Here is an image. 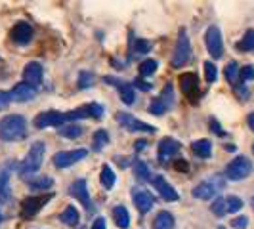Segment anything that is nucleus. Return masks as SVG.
Segmentation results:
<instances>
[{
  "instance_id": "nucleus-1",
  "label": "nucleus",
  "mask_w": 254,
  "mask_h": 229,
  "mask_svg": "<svg viewBox=\"0 0 254 229\" xmlns=\"http://www.w3.org/2000/svg\"><path fill=\"white\" fill-rule=\"evenodd\" d=\"M44 153H46V143L44 141H35L29 147V153L25 155L23 163L19 166V178L21 179L35 178V174H37L38 170H40V166H42Z\"/></svg>"
},
{
  "instance_id": "nucleus-2",
  "label": "nucleus",
  "mask_w": 254,
  "mask_h": 229,
  "mask_svg": "<svg viewBox=\"0 0 254 229\" xmlns=\"http://www.w3.org/2000/svg\"><path fill=\"white\" fill-rule=\"evenodd\" d=\"M27 134V120L21 114H8L0 120V140L17 141L23 140Z\"/></svg>"
},
{
  "instance_id": "nucleus-3",
  "label": "nucleus",
  "mask_w": 254,
  "mask_h": 229,
  "mask_svg": "<svg viewBox=\"0 0 254 229\" xmlns=\"http://www.w3.org/2000/svg\"><path fill=\"white\" fill-rule=\"evenodd\" d=\"M191 57V42L188 38V33L182 29L178 35V40H176V46H174V52H172V59H170V65L172 69H182L184 65L190 61Z\"/></svg>"
},
{
  "instance_id": "nucleus-4",
  "label": "nucleus",
  "mask_w": 254,
  "mask_h": 229,
  "mask_svg": "<svg viewBox=\"0 0 254 229\" xmlns=\"http://www.w3.org/2000/svg\"><path fill=\"white\" fill-rule=\"evenodd\" d=\"M226 187V179L222 176H212L206 181H201L195 189H193V197L201 199V201H210L212 197H216L220 191Z\"/></svg>"
},
{
  "instance_id": "nucleus-5",
  "label": "nucleus",
  "mask_w": 254,
  "mask_h": 229,
  "mask_svg": "<svg viewBox=\"0 0 254 229\" xmlns=\"http://www.w3.org/2000/svg\"><path fill=\"white\" fill-rule=\"evenodd\" d=\"M253 172V163L247 157H235L228 166H226V178L229 181H241V179L249 178Z\"/></svg>"
},
{
  "instance_id": "nucleus-6",
  "label": "nucleus",
  "mask_w": 254,
  "mask_h": 229,
  "mask_svg": "<svg viewBox=\"0 0 254 229\" xmlns=\"http://www.w3.org/2000/svg\"><path fill=\"white\" fill-rule=\"evenodd\" d=\"M117 122L125 128V130H128V132H143V134H155L157 132L155 126L143 122V120H138L134 114L125 113V111L123 113H117Z\"/></svg>"
},
{
  "instance_id": "nucleus-7",
  "label": "nucleus",
  "mask_w": 254,
  "mask_h": 229,
  "mask_svg": "<svg viewBox=\"0 0 254 229\" xmlns=\"http://www.w3.org/2000/svg\"><path fill=\"white\" fill-rule=\"evenodd\" d=\"M105 109H103L100 103H88V105H82L78 109H73V111H67L65 116H67V122H75L78 118H102Z\"/></svg>"
},
{
  "instance_id": "nucleus-8",
  "label": "nucleus",
  "mask_w": 254,
  "mask_h": 229,
  "mask_svg": "<svg viewBox=\"0 0 254 229\" xmlns=\"http://www.w3.org/2000/svg\"><path fill=\"white\" fill-rule=\"evenodd\" d=\"M204 42H206V50L208 54L214 57V59H220L224 56V40H222V33L216 25L208 27L206 29V35H204Z\"/></svg>"
},
{
  "instance_id": "nucleus-9",
  "label": "nucleus",
  "mask_w": 254,
  "mask_h": 229,
  "mask_svg": "<svg viewBox=\"0 0 254 229\" xmlns=\"http://www.w3.org/2000/svg\"><path fill=\"white\" fill-rule=\"evenodd\" d=\"M33 124L38 130H44V128H50V126L60 128L64 126V124H67V116H65V113H60V111H44V113L35 116Z\"/></svg>"
},
{
  "instance_id": "nucleus-10",
  "label": "nucleus",
  "mask_w": 254,
  "mask_h": 229,
  "mask_svg": "<svg viewBox=\"0 0 254 229\" xmlns=\"http://www.w3.org/2000/svg\"><path fill=\"white\" fill-rule=\"evenodd\" d=\"M69 195L71 197H75L78 203L82 204L88 212H92L96 206L92 203V199H90V191H88V183H86V179H76L73 181L71 185H69Z\"/></svg>"
},
{
  "instance_id": "nucleus-11",
  "label": "nucleus",
  "mask_w": 254,
  "mask_h": 229,
  "mask_svg": "<svg viewBox=\"0 0 254 229\" xmlns=\"http://www.w3.org/2000/svg\"><path fill=\"white\" fill-rule=\"evenodd\" d=\"M107 84H111L115 88L119 90V94H121V100L125 105H132V103L136 102V90H134V84H130L127 80H123V78H117V76H105L103 78Z\"/></svg>"
},
{
  "instance_id": "nucleus-12",
  "label": "nucleus",
  "mask_w": 254,
  "mask_h": 229,
  "mask_svg": "<svg viewBox=\"0 0 254 229\" xmlns=\"http://www.w3.org/2000/svg\"><path fill=\"white\" fill-rule=\"evenodd\" d=\"M88 155L86 149H75V151H58L52 161H54V166L56 168H67V166H73L76 165L78 161H82L84 157Z\"/></svg>"
},
{
  "instance_id": "nucleus-13",
  "label": "nucleus",
  "mask_w": 254,
  "mask_h": 229,
  "mask_svg": "<svg viewBox=\"0 0 254 229\" xmlns=\"http://www.w3.org/2000/svg\"><path fill=\"white\" fill-rule=\"evenodd\" d=\"M180 88H182V94L191 103H195L197 98H199V76L195 75V73H184V75H180Z\"/></svg>"
},
{
  "instance_id": "nucleus-14",
  "label": "nucleus",
  "mask_w": 254,
  "mask_h": 229,
  "mask_svg": "<svg viewBox=\"0 0 254 229\" xmlns=\"http://www.w3.org/2000/svg\"><path fill=\"white\" fill-rule=\"evenodd\" d=\"M52 199V195H38V197H27L25 201L21 203V218L29 220L37 214L38 210L44 206Z\"/></svg>"
},
{
  "instance_id": "nucleus-15",
  "label": "nucleus",
  "mask_w": 254,
  "mask_h": 229,
  "mask_svg": "<svg viewBox=\"0 0 254 229\" xmlns=\"http://www.w3.org/2000/svg\"><path fill=\"white\" fill-rule=\"evenodd\" d=\"M132 201L136 204V208L140 210V214H147L153 206H155V203H157L151 193L141 189V187H134L132 189Z\"/></svg>"
},
{
  "instance_id": "nucleus-16",
  "label": "nucleus",
  "mask_w": 254,
  "mask_h": 229,
  "mask_svg": "<svg viewBox=\"0 0 254 229\" xmlns=\"http://www.w3.org/2000/svg\"><path fill=\"white\" fill-rule=\"evenodd\" d=\"M151 185L155 187V191H159V195L165 199L166 203H174V201H178V193H176V189L166 181L163 176H153L151 179Z\"/></svg>"
},
{
  "instance_id": "nucleus-17",
  "label": "nucleus",
  "mask_w": 254,
  "mask_h": 229,
  "mask_svg": "<svg viewBox=\"0 0 254 229\" xmlns=\"http://www.w3.org/2000/svg\"><path fill=\"white\" fill-rule=\"evenodd\" d=\"M10 178H12V163H8V165L0 168V203L2 204L10 203V199H12Z\"/></svg>"
},
{
  "instance_id": "nucleus-18",
  "label": "nucleus",
  "mask_w": 254,
  "mask_h": 229,
  "mask_svg": "<svg viewBox=\"0 0 254 229\" xmlns=\"http://www.w3.org/2000/svg\"><path fill=\"white\" fill-rule=\"evenodd\" d=\"M178 151H180L178 140H174V138H163V140L159 141L157 159H159V163H166V161H170Z\"/></svg>"
},
{
  "instance_id": "nucleus-19",
  "label": "nucleus",
  "mask_w": 254,
  "mask_h": 229,
  "mask_svg": "<svg viewBox=\"0 0 254 229\" xmlns=\"http://www.w3.org/2000/svg\"><path fill=\"white\" fill-rule=\"evenodd\" d=\"M23 82L37 90L42 84V65L37 63V61L27 63L25 69H23Z\"/></svg>"
},
{
  "instance_id": "nucleus-20",
  "label": "nucleus",
  "mask_w": 254,
  "mask_h": 229,
  "mask_svg": "<svg viewBox=\"0 0 254 229\" xmlns=\"http://www.w3.org/2000/svg\"><path fill=\"white\" fill-rule=\"evenodd\" d=\"M12 40L15 42V44H19V46H27L31 40H33V27L29 25V23H25V21H19L17 25L12 29Z\"/></svg>"
},
{
  "instance_id": "nucleus-21",
  "label": "nucleus",
  "mask_w": 254,
  "mask_h": 229,
  "mask_svg": "<svg viewBox=\"0 0 254 229\" xmlns=\"http://www.w3.org/2000/svg\"><path fill=\"white\" fill-rule=\"evenodd\" d=\"M10 96H12V102H17V103L33 102V100L37 98V90L31 88L25 82H19V84H15V86L10 90Z\"/></svg>"
},
{
  "instance_id": "nucleus-22",
  "label": "nucleus",
  "mask_w": 254,
  "mask_h": 229,
  "mask_svg": "<svg viewBox=\"0 0 254 229\" xmlns=\"http://www.w3.org/2000/svg\"><path fill=\"white\" fill-rule=\"evenodd\" d=\"M58 134L67 138V140H78V138L84 134V128L75 124V122H67V124L58 128Z\"/></svg>"
},
{
  "instance_id": "nucleus-23",
  "label": "nucleus",
  "mask_w": 254,
  "mask_h": 229,
  "mask_svg": "<svg viewBox=\"0 0 254 229\" xmlns=\"http://www.w3.org/2000/svg\"><path fill=\"white\" fill-rule=\"evenodd\" d=\"M113 220H115V224H117V228H121V229L130 228V214H128V210L123 204H117L113 208Z\"/></svg>"
},
{
  "instance_id": "nucleus-24",
  "label": "nucleus",
  "mask_w": 254,
  "mask_h": 229,
  "mask_svg": "<svg viewBox=\"0 0 254 229\" xmlns=\"http://www.w3.org/2000/svg\"><path fill=\"white\" fill-rule=\"evenodd\" d=\"M153 229H174V216L168 210H161L155 222H153Z\"/></svg>"
},
{
  "instance_id": "nucleus-25",
  "label": "nucleus",
  "mask_w": 254,
  "mask_h": 229,
  "mask_svg": "<svg viewBox=\"0 0 254 229\" xmlns=\"http://www.w3.org/2000/svg\"><path fill=\"white\" fill-rule=\"evenodd\" d=\"M60 222L65 224V226H69V228H76L78 222H80V214H78V210H76L75 206H67L64 212L60 214Z\"/></svg>"
},
{
  "instance_id": "nucleus-26",
  "label": "nucleus",
  "mask_w": 254,
  "mask_h": 229,
  "mask_svg": "<svg viewBox=\"0 0 254 229\" xmlns=\"http://www.w3.org/2000/svg\"><path fill=\"white\" fill-rule=\"evenodd\" d=\"M191 149H193V153H195L197 157L208 159V157L212 155V143L208 140H197L191 143Z\"/></svg>"
},
{
  "instance_id": "nucleus-27",
  "label": "nucleus",
  "mask_w": 254,
  "mask_h": 229,
  "mask_svg": "<svg viewBox=\"0 0 254 229\" xmlns=\"http://www.w3.org/2000/svg\"><path fill=\"white\" fill-rule=\"evenodd\" d=\"M107 143H109V134H107V130H96V132H94V138H92V149H94V151H102Z\"/></svg>"
},
{
  "instance_id": "nucleus-28",
  "label": "nucleus",
  "mask_w": 254,
  "mask_h": 229,
  "mask_svg": "<svg viewBox=\"0 0 254 229\" xmlns=\"http://www.w3.org/2000/svg\"><path fill=\"white\" fill-rule=\"evenodd\" d=\"M54 185V179L50 176H38V178H31L29 179V187L35 191H44V189H50Z\"/></svg>"
},
{
  "instance_id": "nucleus-29",
  "label": "nucleus",
  "mask_w": 254,
  "mask_h": 229,
  "mask_svg": "<svg viewBox=\"0 0 254 229\" xmlns=\"http://www.w3.org/2000/svg\"><path fill=\"white\" fill-rule=\"evenodd\" d=\"M100 183H102L105 189H113L115 185V172L111 170L109 165L102 166V172H100Z\"/></svg>"
},
{
  "instance_id": "nucleus-30",
  "label": "nucleus",
  "mask_w": 254,
  "mask_h": 229,
  "mask_svg": "<svg viewBox=\"0 0 254 229\" xmlns=\"http://www.w3.org/2000/svg\"><path fill=\"white\" fill-rule=\"evenodd\" d=\"M134 176L140 181H151L153 179L151 172H149V166L145 165L143 161H136L134 163Z\"/></svg>"
},
{
  "instance_id": "nucleus-31",
  "label": "nucleus",
  "mask_w": 254,
  "mask_h": 229,
  "mask_svg": "<svg viewBox=\"0 0 254 229\" xmlns=\"http://www.w3.org/2000/svg\"><path fill=\"white\" fill-rule=\"evenodd\" d=\"M239 73H241V69L235 61H229L226 65V78L231 86H239Z\"/></svg>"
},
{
  "instance_id": "nucleus-32",
  "label": "nucleus",
  "mask_w": 254,
  "mask_h": 229,
  "mask_svg": "<svg viewBox=\"0 0 254 229\" xmlns=\"http://www.w3.org/2000/svg\"><path fill=\"white\" fill-rule=\"evenodd\" d=\"M237 48L243 52H251L254 50V29H249L245 35H243V40H239Z\"/></svg>"
},
{
  "instance_id": "nucleus-33",
  "label": "nucleus",
  "mask_w": 254,
  "mask_h": 229,
  "mask_svg": "<svg viewBox=\"0 0 254 229\" xmlns=\"http://www.w3.org/2000/svg\"><path fill=\"white\" fill-rule=\"evenodd\" d=\"M159 100L165 103L166 109H172V105H174V88H172V84H166L163 88V94L159 96Z\"/></svg>"
},
{
  "instance_id": "nucleus-34",
  "label": "nucleus",
  "mask_w": 254,
  "mask_h": 229,
  "mask_svg": "<svg viewBox=\"0 0 254 229\" xmlns=\"http://www.w3.org/2000/svg\"><path fill=\"white\" fill-rule=\"evenodd\" d=\"M157 67H159V63H157L155 59H145V61L140 65V75L143 76V78L153 76L155 73H157Z\"/></svg>"
},
{
  "instance_id": "nucleus-35",
  "label": "nucleus",
  "mask_w": 254,
  "mask_h": 229,
  "mask_svg": "<svg viewBox=\"0 0 254 229\" xmlns=\"http://www.w3.org/2000/svg\"><path fill=\"white\" fill-rule=\"evenodd\" d=\"M210 210H212V214L218 218L226 216L228 214V208H226V197H218L216 201L212 203V206H210Z\"/></svg>"
},
{
  "instance_id": "nucleus-36",
  "label": "nucleus",
  "mask_w": 254,
  "mask_h": 229,
  "mask_svg": "<svg viewBox=\"0 0 254 229\" xmlns=\"http://www.w3.org/2000/svg\"><path fill=\"white\" fill-rule=\"evenodd\" d=\"M204 76H206V82L208 84H214L218 78V69L212 61H204Z\"/></svg>"
},
{
  "instance_id": "nucleus-37",
  "label": "nucleus",
  "mask_w": 254,
  "mask_h": 229,
  "mask_svg": "<svg viewBox=\"0 0 254 229\" xmlns=\"http://www.w3.org/2000/svg\"><path fill=\"white\" fill-rule=\"evenodd\" d=\"M151 42L149 40H145V38H136V42H134V54L136 56H141V54H147V52H151Z\"/></svg>"
},
{
  "instance_id": "nucleus-38",
  "label": "nucleus",
  "mask_w": 254,
  "mask_h": 229,
  "mask_svg": "<svg viewBox=\"0 0 254 229\" xmlns=\"http://www.w3.org/2000/svg\"><path fill=\"white\" fill-rule=\"evenodd\" d=\"M94 86V75L88 73V71H82L78 75V88L80 90H88Z\"/></svg>"
},
{
  "instance_id": "nucleus-39",
  "label": "nucleus",
  "mask_w": 254,
  "mask_h": 229,
  "mask_svg": "<svg viewBox=\"0 0 254 229\" xmlns=\"http://www.w3.org/2000/svg\"><path fill=\"white\" fill-rule=\"evenodd\" d=\"M226 208H228V212H239L243 208V201L235 195H229L226 197Z\"/></svg>"
},
{
  "instance_id": "nucleus-40",
  "label": "nucleus",
  "mask_w": 254,
  "mask_h": 229,
  "mask_svg": "<svg viewBox=\"0 0 254 229\" xmlns=\"http://www.w3.org/2000/svg\"><path fill=\"white\" fill-rule=\"evenodd\" d=\"M165 111H166L165 103L161 102L159 98H155V100L149 103V113L155 114V116H161V114H165Z\"/></svg>"
},
{
  "instance_id": "nucleus-41",
  "label": "nucleus",
  "mask_w": 254,
  "mask_h": 229,
  "mask_svg": "<svg viewBox=\"0 0 254 229\" xmlns=\"http://www.w3.org/2000/svg\"><path fill=\"white\" fill-rule=\"evenodd\" d=\"M254 78V67L253 65H245L241 69V73H239V82H249V80H253Z\"/></svg>"
},
{
  "instance_id": "nucleus-42",
  "label": "nucleus",
  "mask_w": 254,
  "mask_h": 229,
  "mask_svg": "<svg viewBox=\"0 0 254 229\" xmlns=\"http://www.w3.org/2000/svg\"><path fill=\"white\" fill-rule=\"evenodd\" d=\"M12 103V96H10V92H4V90H0V111H4L8 105Z\"/></svg>"
},
{
  "instance_id": "nucleus-43",
  "label": "nucleus",
  "mask_w": 254,
  "mask_h": 229,
  "mask_svg": "<svg viewBox=\"0 0 254 229\" xmlns=\"http://www.w3.org/2000/svg\"><path fill=\"white\" fill-rule=\"evenodd\" d=\"M247 226H249V220L245 216L233 218V222H231V228H235V229H245Z\"/></svg>"
},
{
  "instance_id": "nucleus-44",
  "label": "nucleus",
  "mask_w": 254,
  "mask_h": 229,
  "mask_svg": "<svg viewBox=\"0 0 254 229\" xmlns=\"http://www.w3.org/2000/svg\"><path fill=\"white\" fill-rule=\"evenodd\" d=\"M107 228V224H105V218L103 216H98L94 220V224H92V229H105Z\"/></svg>"
},
{
  "instance_id": "nucleus-45",
  "label": "nucleus",
  "mask_w": 254,
  "mask_h": 229,
  "mask_svg": "<svg viewBox=\"0 0 254 229\" xmlns=\"http://www.w3.org/2000/svg\"><path fill=\"white\" fill-rule=\"evenodd\" d=\"M210 130H212L214 134H218V136H224V130H222V126L218 124L214 118H210Z\"/></svg>"
},
{
  "instance_id": "nucleus-46",
  "label": "nucleus",
  "mask_w": 254,
  "mask_h": 229,
  "mask_svg": "<svg viewBox=\"0 0 254 229\" xmlns=\"http://www.w3.org/2000/svg\"><path fill=\"white\" fill-rule=\"evenodd\" d=\"M134 84H136V88L143 90V92H149V90L153 88V84H147V82H143V80H136Z\"/></svg>"
},
{
  "instance_id": "nucleus-47",
  "label": "nucleus",
  "mask_w": 254,
  "mask_h": 229,
  "mask_svg": "<svg viewBox=\"0 0 254 229\" xmlns=\"http://www.w3.org/2000/svg\"><path fill=\"white\" fill-rule=\"evenodd\" d=\"M130 161H132V157H117V163H119V166H123V168H127L128 165H130Z\"/></svg>"
},
{
  "instance_id": "nucleus-48",
  "label": "nucleus",
  "mask_w": 254,
  "mask_h": 229,
  "mask_svg": "<svg viewBox=\"0 0 254 229\" xmlns=\"http://www.w3.org/2000/svg\"><path fill=\"white\" fill-rule=\"evenodd\" d=\"M145 147H147V141H145V140H140V141H136V143H134V149H136V153L143 151Z\"/></svg>"
},
{
  "instance_id": "nucleus-49",
  "label": "nucleus",
  "mask_w": 254,
  "mask_h": 229,
  "mask_svg": "<svg viewBox=\"0 0 254 229\" xmlns=\"http://www.w3.org/2000/svg\"><path fill=\"white\" fill-rule=\"evenodd\" d=\"M174 168H176V170H188V163H186L184 159H178V163L174 165Z\"/></svg>"
},
{
  "instance_id": "nucleus-50",
  "label": "nucleus",
  "mask_w": 254,
  "mask_h": 229,
  "mask_svg": "<svg viewBox=\"0 0 254 229\" xmlns=\"http://www.w3.org/2000/svg\"><path fill=\"white\" fill-rule=\"evenodd\" d=\"M247 122H249V128L254 132V113H249V116H247Z\"/></svg>"
},
{
  "instance_id": "nucleus-51",
  "label": "nucleus",
  "mask_w": 254,
  "mask_h": 229,
  "mask_svg": "<svg viewBox=\"0 0 254 229\" xmlns=\"http://www.w3.org/2000/svg\"><path fill=\"white\" fill-rule=\"evenodd\" d=\"M0 224H2V212H0Z\"/></svg>"
},
{
  "instance_id": "nucleus-52",
  "label": "nucleus",
  "mask_w": 254,
  "mask_h": 229,
  "mask_svg": "<svg viewBox=\"0 0 254 229\" xmlns=\"http://www.w3.org/2000/svg\"><path fill=\"white\" fill-rule=\"evenodd\" d=\"M253 210H254V199H253Z\"/></svg>"
},
{
  "instance_id": "nucleus-53",
  "label": "nucleus",
  "mask_w": 254,
  "mask_h": 229,
  "mask_svg": "<svg viewBox=\"0 0 254 229\" xmlns=\"http://www.w3.org/2000/svg\"><path fill=\"white\" fill-rule=\"evenodd\" d=\"M253 153H254V143H253Z\"/></svg>"
},
{
  "instance_id": "nucleus-54",
  "label": "nucleus",
  "mask_w": 254,
  "mask_h": 229,
  "mask_svg": "<svg viewBox=\"0 0 254 229\" xmlns=\"http://www.w3.org/2000/svg\"><path fill=\"white\" fill-rule=\"evenodd\" d=\"M218 229H226V228H218Z\"/></svg>"
}]
</instances>
